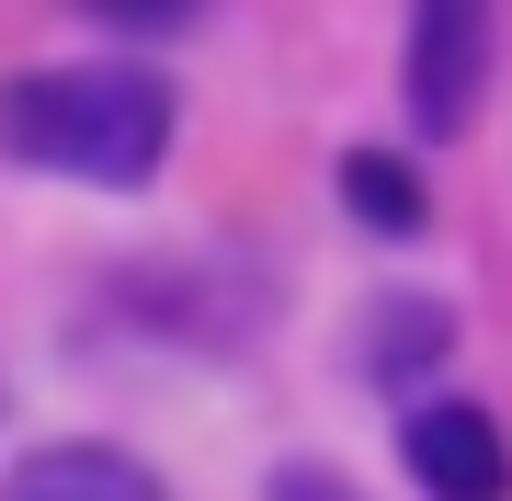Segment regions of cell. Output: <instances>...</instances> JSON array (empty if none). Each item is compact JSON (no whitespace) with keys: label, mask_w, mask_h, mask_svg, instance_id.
<instances>
[{"label":"cell","mask_w":512,"mask_h":501,"mask_svg":"<svg viewBox=\"0 0 512 501\" xmlns=\"http://www.w3.org/2000/svg\"><path fill=\"white\" fill-rule=\"evenodd\" d=\"M262 501H365V490H342L330 467H274V490H262Z\"/></svg>","instance_id":"obj_7"},{"label":"cell","mask_w":512,"mask_h":501,"mask_svg":"<svg viewBox=\"0 0 512 501\" xmlns=\"http://www.w3.org/2000/svg\"><path fill=\"white\" fill-rule=\"evenodd\" d=\"M342 205L376 228V240H421V217H433L421 183H410V160H387V149H353L342 160Z\"/></svg>","instance_id":"obj_6"},{"label":"cell","mask_w":512,"mask_h":501,"mask_svg":"<svg viewBox=\"0 0 512 501\" xmlns=\"http://www.w3.org/2000/svg\"><path fill=\"white\" fill-rule=\"evenodd\" d=\"M365 388H421L433 365H456V308H433V297H387L365 319Z\"/></svg>","instance_id":"obj_5"},{"label":"cell","mask_w":512,"mask_h":501,"mask_svg":"<svg viewBox=\"0 0 512 501\" xmlns=\"http://www.w3.org/2000/svg\"><path fill=\"white\" fill-rule=\"evenodd\" d=\"M399 456H410L421 501H512V445L478 399H421L399 422Z\"/></svg>","instance_id":"obj_3"},{"label":"cell","mask_w":512,"mask_h":501,"mask_svg":"<svg viewBox=\"0 0 512 501\" xmlns=\"http://www.w3.org/2000/svg\"><path fill=\"white\" fill-rule=\"evenodd\" d=\"M12 501H160V479L126 445H35L12 467Z\"/></svg>","instance_id":"obj_4"},{"label":"cell","mask_w":512,"mask_h":501,"mask_svg":"<svg viewBox=\"0 0 512 501\" xmlns=\"http://www.w3.org/2000/svg\"><path fill=\"white\" fill-rule=\"evenodd\" d=\"M490 92V0H410V126L456 137Z\"/></svg>","instance_id":"obj_2"},{"label":"cell","mask_w":512,"mask_h":501,"mask_svg":"<svg viewBox=\"0 0 512 501\" xmlns=\"http://www.w3.org/2000/svg\"><path fill=\"white\" fill-rule=\"evenodd\" d=\"M12 160L57 171V183H103V194H137L171 149V92L126 57H92V69H35L12 80V114H0Z\"/></svg>","instance_id":"obj_1"},{"label":"cell","mask_w":512,"mask_h":501,"mask_svg":"<svg viewBox=\"0 0 512 501\" xmlns=\"http://www.w3.org/2000/svg\"><path fill=\"white\" fill-rule=\"evenodd\" d=\"M92 12H114V23H183L194 0H92Z\"/></svg>","instance_id":"obj_8"}]
</instances>
